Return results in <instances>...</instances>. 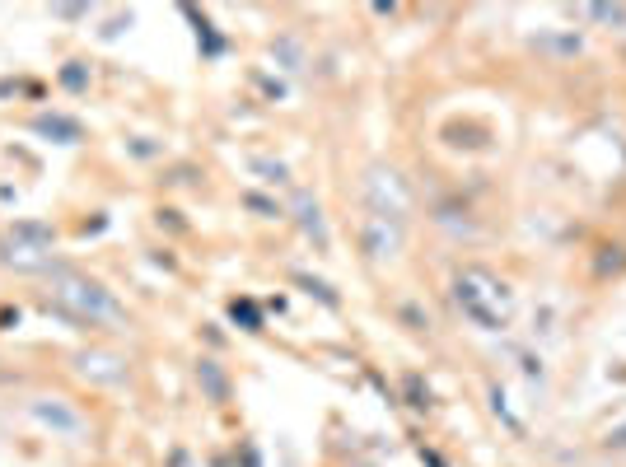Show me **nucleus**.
Wrapping results in <instances>:
<instances>
[{"label":"nucleus","instance_id":"obj_1","mask_svg":"<svg viewBox=\"0 0 626 467\" xmlns=\"http://www.w3.org/2000/svg\"><path fill=\"white\" fill-rule=\"evenodd\" d=\"M47 276H52V304H57L66 318H75V323H85V327L127 323V309L113 299L108 285L89 281V276H80V271H71V267H52Z\"/></svg>","mask_w":626,"mask_h":467},{"label":"nucleus","instance_id":"obj_2","mask_svg":"<svg viewBox=\"0 0 626 467\" xmlns=\"http://www.w3.org/2000/svg\"><path fill=\"white\" fill-rule=\"evenodd\" d=\"M454 299H458V309L468 313L477 327H486V332H500V327L510 323V309H514L510 285L496 281V276L482 271V267L458 271L454 276Z\"/></svg>","mask_w":626,"mask_h":467},{"label":"nucleus","instance_id":"obj_3","mask_svg":"<svg viewBox=\"0 0 626 467\" xmlns=\"http://www.w3.org/2000/svg\"><path fill=\"white\" fill-rule=\"evenodd\" d=\"M365 211L379 215V220H393V225L407 220L412 192H407L398 169H370V178H365Z\"/></svg>","mask_w":626,"mask_h":467},{"label":"nucleus","instance_id":"obj_4","mask_svg":"<svg viewBox=\"0 0 626 467\" xmlns=\"http://www.w3.org/2000/svg\"><path fill=\"white\" fill-rule=\"evenodd\" d=\"M29 416L43 425V430H52L57 439H85L89 435V416L75 407V402H66V397H33Z\"/></svg>","mask_w":626,"mask_h":467},{"label":"nucleus","instance_id":"obj_5","mask_svg":"<svg viewBox=\"0 0 626 467\" xmlns=\"http://www.w3.org/2000/svg\"><path fill=\"white\" fill-rule=\"evenodd\" d=\"M360 243H365V253H370L374 262H384V257H393L402 248V225L379 220V215H365V225H360Z\"/></svg>","mask_w":626,"mask_h":467},{"label":"nucleus","instance_id":"obj_6","mask_svg":"<svg viewBox=\"0 0 626 467\" xmlns=\"http://www.w3.org/2000/svg\"><path fill=\"white\" fill-rule=\"evenodd\" d=\"M80 374L94 383H127V360L103 355V351H85L80 355Z\"/></svg>","mask_w":626,"mask_h":467},{"label":"nucleus","instance_id":"obj_7","mask_svg":"<svg viewBox=\"0 0 626 467\" xmlns=\"http://www.w3.org/2000/svg\"><path fill=\"white\" fill-rule=\"evenodd\" d=\"M38 131H47V136H66V145L80 141V127L66 122V117H38Z\"/></svg>","mask_w":626,"mask_h":467},{"label":"nucleus","instance_id":"obj_8","mask_svg":"<svg viewBox=\"0 0 626 467\" xmlns=\"http://www.w3.org/2000/svg\"><path fill=\"white\" fill-rule=\"evenodd\" d=\"M295 206H299V220H304V229H309V234H318V239H323V220H318V201H309V197H295Z\"/></svg>","mask_w":626,"mask_h":467},{"label":"nucleus","instance_id":"obj_9","mask_svg":"<svg viewBox=\"0 0 626 467\" xmlns=\"http://www.w3.org/2000/svg\"><path fill=\"white\" fill-rule=\"evenodd\" d=\"M589 15H594V19H612V24H626V10H608V5H594Z\"/></svg>","mask_w":626,"mask_h":467}]
</instances>
